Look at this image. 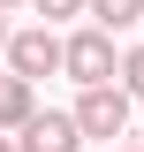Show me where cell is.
Returning <instances> with one entry per match:
<instances>
[{
  "label": "cell",
  "instance_id": "obj_1",
  "mask_svg": "<svg viewBox=\"0 0 144 152\" xmlns=\"http://www.w3.org/2000/svg\"><path fill=\"white\" fill-rule=\"evenodd\" d=\"M61 69L91 91V84H114L121 61H114V38H106V31H76V38H61Z\"/></svg>",
  "mask_w": 144,
  "mask_h": 152
},
{
  "label": "cell",
  "instance_id": "obj_2",
  "mask_svg": "<svg viewBox=\"0 0 144 152\" xmlns=\"http://www.w3.org/2000/svg\"><path fill=\"white\" fill-rule=\"evenodd\" d=\"M68 122H76V137H121L129 129V91H121V84H91Z\"/></svg>",
  "mask_w": 144,
  "mask_h": 152
},
{
  "label": "cell",
  "instance_id": "obj_3",
  "mask_svg": "<svg viewBox=\"0 0 144 152\" xmlns=\"http://www.w3.org/2000/svg\"><path fill=\"white\" fill-rule=\"evenodd\" d=\"M0 53H8V69H15L23 84H38V76H53V69H61V38H53V31H15Z\"/></svg>",
  "mask_w": 144,
  "mask_h": 152
},
{
  "label": "cell",
  "instance_id": "obj_4",
  "mask_svg": "<svg viewBox=\"0 0 144 152\" xmlns=\"http://www.w3.org/2000/svg\"><path fill=\"white\" fill-rule=\"evenodd\" d=\"M23 152H84V137H76L68 114H31L23 122Z\"/></svg>",
  "mask_w": 144,
  "mask_h": 152
},
{
  "label": "cell",
  "instance_id": "obj_5",
  "mask_svg": "<svg viewBox=\"0 0 144 152\" xmlns=\"http://www.w3.org/2000/svg\"><path fill=\"white\" fill-rule=\"evenodd\" d=\"M31 114H38V91L23 76H0V129H23Z\"/></svg>",
  "mask_w": 144,
  "mask_h": 152
},
{
  "label": "cell",
  "instance_id": "obj_6",
  "mask_svg": "<svg viewBox=\"0 0 144 152\" xmlns=\"http://www.w3.org/2000/svg\"><path fill=\"white\" fill-rule=\"evenodd\" d=\"M84 15H91V31H129V23H144V0H84Z\"/></svg>",
  "mask_w": 144,
  "mask_h": 152
},
{
  "label": "cell",
  "instance_id": "obj_7",
  "mask_svg": "<svg viewBox=\"0 0 144 152\" xmlns=\"http://www.w3.org/2000/svg\"><path fill=\"white\" fill-rule=\"evenodd\" d=\"M114 76H121V91H129V99H144V46H137V53H129Z\"/></svg>",
  "mask_w": 144,
  "mask_h": 152
},
{
  "label": "cell",
  "instance_id": "obj_8",
  "mask_svg": "<svg viewBox=\"0 0 144 152\" xmlns=\"http://www.w3.org/2000/svg\"><path fill=\"white\" fill-rule=\"evenodd\" d=\"M31 8H38L46 23H61V15H84V0H31Z\"/></svg>",
  "mask_w": 144,
  "mask_h": 152
},
{
  "label": "cell",
  "instance_id": "obj_9",
  "mask_svg": "<svg viewBox=\"0 0 144 152\" xmlns=\"http://www.w3.org/2000/svg\"><path fill=\"white\" fill-rule=\"evenodd\" d=\"M0 152H15V145H8V129H0Z\"/></svg>",
  "mask_w": 144,
  "mask_h": 152
},
{
  "label": "cell",
  "instance_id": "obj_10",
  "mask_svg": "<svg viewBox=\"0 0 144 152\" xmlns=\"http://www.w3.org/2000/svg\"><path fill=\"white\" fill-rule=\"evenodd\" d=\"M8 8H15V0H0V15H8Z\"/></svg>",
  "mask_w": 144,
  "mask_h": 152
},
{
  "label": "cell",
  "instance_id": "obj_11",
  "mask_svg": "<svg viewBox=\"0 0 144 152\" xmlns=\"http://www.w3.org/2000/svg\"><path fill=\"white\" fill-rule=\"evenodd\" d=\"M0 46H8V23H0Z\"/></svg>",
  "mask_w": 144,
  "mask_h": 152
}]
</instances>
